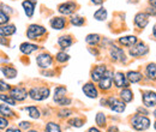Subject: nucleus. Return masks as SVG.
<instances>
[{
  "label": "nucleus",
  "mask_w": 156,
  "mask_h": 132,
  "mask_svg": "<svg viewBox=\"0 0 156 132\" xmlns=\"http://www.w3.org/2000/svg\"><path fill=\"white\" fill-rule=\"evenodd\" d=\"M150 119L147 115H140V114H135L131 118V126L136 131H145L150 127Z\"/></svg>",
  "instance_id": "nucleus-1"
},
{
  "label": "nucleus",
  "mask_w": 156,
  "mask_h": 132,
  "mask_svg": "<svg viewBox=\"0 0 156 132\" xmlns=\"http://www.w3.org/2000/svg\"><path fill=\"white\" fill-rule=\"evenodd\" d=\"M28 95L30 96V98H33L35 101H43L49 97L51 90L48 87H34L29 90Z\"/></svg>",
  "instance_id": "nucleus-2"
},
{
  "label": "nucleus",
  "mask_w": 156,
  "mask_h": 132,
  "mask_svg": "<svg viewBox=\"0 0 156 132\" xmlns=\"http://www.w3.org/2000/svg\"><path fill=\"white\" fill-rule=\"evenodd\" d=\"M149 53V47L144 42H137L135 46H132L129 51V54L133 58L144 57Z\"/></svg>",
  "instance_id": "nucleus-3"
},
{
  "label": "nucleus",
  "mask_w": 156,
  "mask_h": 132,
  "mask_svg": "<svg viewBox=\"0 0 156 132\" xmlns=\"http://www.w3.org/2000/svg\"><path fill=\"white\" fill-rule=\"evenodd\" d=\"M107 106L111 108V111L117 112V113H122L126 108V103L114 96H111L107 98Z\"/></svg>",
  "instance_id": "nucleus-4"
},
{
  "label": "nucleus",
  "mask_w": 156,
  "mask_h": 132,
  "mask_svg": "<svg viewBox=\"0 0 156 132\" xmlns=\"http://www.w3.org/2000/svg\"><path fill=\"white\" fill-rule=\"evenodd\" d=\"M47 33V30L42 27V25H39V24H31L28 27L27 29V37L30 38V40H36L39 38L40 36L44 35Z\"/></svg>",
  "instance_id": "nucleus-5"
},
{
  "label": "nucleus",
  "mask_w": 156,
  "mask_h": 132,
  "mask_svg": "<svg viewBox=\"0 0 156 132\" xmlns=\"http://www.w3.org/2000/svg\"><path fill=\"white\" fill-rule=\"evenodd\" d=\"M77 4L75 1H66L58 6V11L64 16H70L77 11Z\"/></svg>",
  "instance_id": "nucleus-6"
},
{
  "label": "nucleus",
  "mask_w": 156,
  "mask_h": 132,
  "mask_svg": "<svg viewBox=\"0 0 156 132\" xmlns=\"http://www.w3.org/2000/svg\"><path fill=\"white\" fill-rule=\"evenodd\" d=\"M109 55L112 58V60H114V61H119V62L126 61V55H125L124 49L115 46V45H112V47L109 49Z\"/></svg>",
  "instance_id": "nucleus-7"
},
{
  "label": "nucleus",
  "mask_w": 156,
  "mask_h": 132,
  "mask_svg": "<svg viewBox=\"0 0 156 132\" xmlns=\"http://www.w3.org/2000/svg\"><path fill=\"white\" fill-rule=\"evenodd\" d=\"M142 101H143L144 107H147V108L155 107L156 106V93L155 91H151V90L143 91V94H142Z\"/></svg>",
  "instance_id": "nucleus-8"
},
{
  "label": "nucleus",
  "mask_w": 156,
  "mask_h": 132,
  "mask_svg": "<svg viewBox=\"0 0 156 132\" xmlns=\"http://www.w3.org/2000/svg\"><path fill=\"white\" fill-rule=\"evenodd\" d=\"M98 88L103 91H108L112 88V83H113V73L111 71H107L105 76L98 82Z\"/></svg>",
  "instance_id": "nucleus-9"
},
{
  "label": "nucleus",
  "mask_w": 156,
  "mask_h": 132,
  "mask_svg": "<svg viewBox=\"0 0 156 132\" xmlns=\"http://www.w3.org/2000/svg\"><path fill=\"white\" fill-rule=\"evenodd\" d=\"M36 62L41 69H49L53 64V58L49 53H41L36 57Z\"/></svg>",
  "instance_id": "nucleus-10"
},
{
  "label": "nucleus",
  "mask_w": 156,
  "mask_h": 132,
  "mask_svg": "<svg viewBox=\"0 0 156 132\" xmlns=\"http://www.w3.org/2000/svg\"><path fill=\"white\" fill-rule=\"evenodd\" d=\"M113 82H114V85L119 88V89H124V88H129L130 85V82L127 80L126 75L122 73V72H117L113 76Z\"/></svg>",
  "instance_id": "nucleus-11"
},
{
  "label": "nucleus",
  "mask_w": 156,
  "mask_h": 132,
  "mask_svg": "<svg viewBox=\"0 0 156 132\" xmlns=\"http://www.w3.org/2000/svg\"><path fill=\"white\" fill-rule=\"evenodd\" d=\"M149 15L147 12H138L136 16H135V19H133V23L138 29H144L148 23H149Z\"/></svg>",
  "instance_id": "nucleus-12"
},
{
  "label": "nucleus",
  "mask_w": 156,
  "mask_h": 132,
  "mask_svg": "<svg viewBox=\"0 0 156 132\" xmlns=\"http://www.w3.org/2000/svg\"><path fill=\"white\" fill-rule=\"evenodd\" d=\"M82 90H83L84 95H85L87 97H89V98H98V88L95 87V84H94L93 82H88V83H85V84L83 85Z\"/></svg>",
  "instance_id": "nucleus-13"
},
{
  "label": "nucleus",
  "mask_w": 156,
  "mask_h": 132,
  "mask_svg": "<svg viewBox=\"0 0 156 132\" xmlns=\"http://www.w3.org/2000/svg\"><path fill=\"white\" fill-rule=\"evenodd\" d=\"M10 95H11L12 98H15V101H24L28 97V93H27L25 88H23V87L11 88L10 89Z\"/></svg>",
  "instance_id": "nucleus-14"
},
{
  "label": "nucleus",
  "mask_w": 156,
  "mask_h": 132,
  "mask_svg": "<svg viewBox=\"0 0 156 132\" xmlns=\"http://www.w3.org/2000/svg\"><path fill=\"white\" fill-rule=\"evenodd\" d=\"M106 72H107L106 65H98V66H95L93 69V71H91V79H93V82H98L105 76Z\"/></svg>",
  "instance_id": "nucleus-15"
},
{
  "label": "nucleus",
  "mask_w": 156,
  "mask_h": 132,
  "mask_svg": "<svg viewBox=\"0 0 156 132\" xmlns=\"http://www.w3.org/2000/svg\"><path fill=\"white\" fill-rule=\"evenodd\" d=\"M35 2H36L35 0L34 1H31V0H24L22 2V6H23L24 12H25V15H27L28 18H31L34 16V12H35Z\"/></svg>",
  "instance_id": "nucleus-16"
},
{
  "label": "nucleus",
  "mask_w": 156,
  "mask_h": 132,
  "mask_svg": "<svg viewBox=\"0 0 156 132\" xmlns=\"http://www.w3.org/2000/svg\"><path fill=\"white\" fill-rule=\"evenodd\" d=\"M118 42H119L122 47H129V48H131L132 46H135L137 42H138V38H137L135 35H129V36L119 37Z\"/></svg>",
  "instance_id": "nucleus-17"
},
{
  "label": "nucleus",
  "mask_w": 156,
  "mask_h": 132,
  "mask_svg": "<svg viewBox=\"0 0 156 132\" xmlns=\"http://www.w3.org/2000/svg\"><path fill=\"white\" fill-rule=\"evenodd\" d=\"M49 24L54 30H62L66 27V19L64 17H53Z\"/></svg>",
  "instance_id": "nucleus-18"
},
{
  "label": "nucleus",
  "mask_w": 156,
  "mask_h": 132,
  "mask_svg": "<svg viewBox=\"0 0 156 132\" xmlns=\"http://www.w3.org/2000/svg\"><path fill=\"white\" fill-rule=\"evenodd\" d=\"M37 49H39V46L34 45V43H30V42H24V43H22L20 46V51L23 54H25V55L31 54L33 52H35Z\"/></svg>",
  "instance_id": "nucleus-19"
},
{
  "label": "nucleus",
  "mask_w": 156,
  "mask_h": 132,
  "mask_svg": "<svg viewBox=\"0 0 156 132\" xmlns=\"http://www.w3.org/2000/svg\"><path fill=\"white\" fill-rule=\"evenodd\" d=\"M1 72L4 73L5 78H7V79H13V78L17 77V70H16L13 66H11V65H9V66H2V67H1Z\"/></svg>",
  "instance_id": "nucleus-20"
},
{
  "label": "nucleus",
  "mask_w": 156,
  "mask_h": 132,
  "mask_svg": "<svg viewBox=\"0 0 156 132\" xmlns=\"http://www.w3.org/2000/svg\"><path fill=\"white\" fill-rule=\"evenodd\" d=\"M16 33V27L10 24V25H0V36L1 37H6V36H11Z\"/></svg>",
  "instance_id": "nucleus-21"
},
{
  "label": "nucleus",
  "mask_w": 156,
  "mask_h": 132,
  "mask_svg": "<svg viewBox=\"0 0 156 132\" xmlns=\"http://www.w3.org/2000/svg\"><path fill=\"white\" fill-rule=\"evenodd\" d=\"M145 76L148 79L150 80H156V64L155 62H150L145 67Z\"/></svg>",
  "instance_id": "nucleus-22"
},
{
  "label": "nucleus",
  "mask_w": 156,
  "mask_h": 132,
  "mask_svg": "<svg viewBox=\"0 0 156 132\" xmlns=\"http://www.w3.org/2000/svg\"><path fill=\"white\" fill-rule=\"evenodd\" d=\"M119 95H120V100L124 101L125 103L131 102V101L133 100V93H132V90L129 89V88H124V89H121V91H120V94Z\"/></svg>",
  "instance_id": "nucleus-23"
},
{
  "label": "nucleus",
  "mask_w": 156,
  "mask_h": 132,
  "mask_svg": "<svg viewBox=\"0 0 156 132\" xmlns=\"http://www.w3.org/2000/svg\"><path fill=\"white\" fill-rule=\"evenodd\" d=\"M72 43H73V40L70 35H64V36H60L58 38V45L62 49H66V48L71 47Z\"/></svg>",
  "instance_id": "nucleus-24"
},
{
  "label": "nucleus",
  "mask_w": 156,
  "mask_h": 132,
  "mask_svg": "<svg viewBox=\"0 0 156 132\" xmlns=\"http://www.w3.org/2000/svg\"><path fill=\"white\" fill-rule=\"evenodd\" d=\"M126 78L130 83H138L143 79V75L139 71H129L126 73Z\"/></svg>",
  "instance_id": "nucleus-25"
},
{
  "label": "nucleus",
  "mask_w": 156,
  "mask_h": 132,
  "mask_svg": "<svg viewBox=\"0 0 156 132\" xmlns=\"http://www.w3.org/2000/svg\"><path fill=\"white\" fill-rule=\"evenodd\" d=\"M66 93H67V89L65 88V87H57L55 89H54V96H53V100H54V102L57 103L59 100H61L62 97H65L66 96Z\"/></svg>",
  "instance_id": "nucleus-26"
},
{
  "label": "nucleus",
  "mask_w": 156,
  "mask_h": 132,
  "mask_svg": "<svg viewBox=\"0 0 156 132\" xmlns=\"http://www.w3.org/2000/svg\"><path fill=\"white\" fill-rule=\"evenodd\" d=\"M101 41V36L98 34H89L85 37V42L90 46H98Z\"/></svg>",
  "instance_id": "nucleus-27"
},
{
  "label": "nucleus",
  "mask_w": 156,
  "mask_h": 132,
  "mask_svg": "<svg viewBox=\"0 0 156 132\" xmlns=\"http://www.w3.org/2000/svg\"><path fill=\"white\" fill-rule=\"evenodd\" d=\"M0 114L2 115V116H5V118H11V116H15V113H13V111L7 106V105H5V103H2V105H0Z\"/></svg>",
  "instance_id": "nucleus-28"
},
{
  "label": "nucleus",
  "mask_w": 156,
  "mask_h": 132,
  "mask_svg": "<svg viewBox=\"0 0 156 132\" xmlns=\"http://www.w3.org/2000/svg\"><path fill=\"white\" fill-rule=\"evenodd\" d=\"M94 18L96 19V20H98V22L106 20V19H107V10H106L105 7L98 9V11L94 13Z\"/></svg>",
  "instance_id": "nucleus-29"
},
{
  "label": "nucleus",
  "mask_w": 156,
  "mask_h": 132,
  "mask_svg": "<svg viewBox=\"0 0 156 132\" xmlns=\"http://www.w3.org/2000/svg\"><path fill=\"white\" fill-rule=\"evenodd\" d=\"M25 111H28V113H29V115H30V118H33V119H39L40 116H41V112L39 111V108L35 107V106L27 107Z\"/></svg>",
  "instance_id": "nucleus-30"
},
{
  "label": "nucleus",
  "mask_w": 156,
  "mask_h": 132,
  "mask_svg": "<svg viewBox=\"0 0 156 132\" xmlns=\"http://www.w3.org/2000/svg\"><path fill=\"white\" fill-rule=\"evenodd\" d=\"M95 120H96V124H98V127H105V126H106V124H107L106 115H105V113H102V112H98V113L96 114Z\"/></svg>",
  "instance_id": "nucleus-31"
},
{
  "label": "nucleus",
  "mask_w": 156,
  "mask_h": 132,
  "mask_svg": "<svg viewBox=\"0 0 156 132\" xmlns=\"http://www.w3.org/2000/svg\"><path fill=\"white\" fill-rule=\"evenodd\" d=\"M44 132H61V129H60V126H59L57 123L51 121V123H48L46 125Z\"/></svg>",
  "instance_id": "nucleus-32"
},
{
  "label": "nucleus",
  "mask_w": 156,
  "mask_h": 132,
  "mask_svg": "<svg viewBox=\"0 0 156 132\" xmlns=\"http://www.w3.org/2000/svg\"><path fill=\"white\" fill-rule=\"evenodd\" d=\"M70 23L72 25H75V27H82V25L85 24V19L83 17H80V16H72L71 19H70Z\"/></svg>",
  "instance_id": "nucleus-33"
},
{
  "label": "nucleus",
  "mask_w": 156,
  "mask_h": 132,
  "mask_svg": "<svg viewBox=\"0 0 156 132\" xmlns=\"http://www.w3.org/2000/svg\"><path fill=\"white\" fill-rule=\"evenodd\" d=\"M0 100L4 101L6 105H10V106H15L16 105V101L15 98L11 97V95H5V94H0Z\"/></svg>",
  "instance_id": "nucleus-34"
},
{
  "label": "nucleus",
  "mask_w": 156,
  "mask_h": 132,
  "mask_svg": "<svg viewBox=\"0 0 156 132\" xmlns=\"http://www.w3.org/2000/svg\"><path fill=\"white\" fill-rule=\"evenodd\" d=\"M55 59H57V61L58 62H66V61H69V59H70V55L67 54V53H65V52H59L57 53V55H55Z\"/></svg>",
  "instance_id": "nucleus-35"
},
{
  "label": "nucleus",
  "mask_w": 156,
  "mask_h": 132,
  "mask_svg": "<svg viewBox=\"0 0 156 132\" xmlns=\"http://www.w3.org/2000/svg\"><path fill=\"white\" fill-rule=\"evenodd\" d=\"M69 124L73 127H82L84 125V120L80 119V118H72L69 120Z\"/></svg>",
  "instance_id": "nucleus-36"
},
{
  "label": "nucleus",
  "mask_w": 156,
  "mask_h": 132,
  "mask_svg": "<svg viewBox=\"0 0 156 132\" xmlns=\"http://www.w3.org/2000/svg\"><path fill=\"white\" fill-rule=\"evenodd\" d=\"M9 20H10L9 15H7L5 11L0 10V25H5V24H7Z\"/></svg>",
  "instance_id": "nucleus-37"
},
{
  "label": "nucleus",
  "mask_w": 156,
  "mask_h": 132,
  "mask_svg": "<svg viewBox=\"0 0 156 132\" xmlns=\"http://www.w3.org/2000/svg\"><path fill=\"white\" fill-rule=\"evenodd\" d=\"M57 105H59V106H69V105H71V98L65 96L61 100H59L58 102H57Z\"/></svg>",
  "instance_id": "nucleus-38"
},
{
  "label": "nucleus",
  "mask_w": 156,
  "mask_h": 132,
  "mask_svg": "<svg viewBox=\"0 0 156 132\" xmlns=\"http://www.w3.org/2000/svg\"><path fill=\"white\" fill-rule=\"evenodd\" d=\"M10 89H11L10 84H7V83H5L4 80L0 79V91H1V93H4V91H10Z\"/></svg>",
  "instance_id": "nucleus-39"
},
{
  "label": "nucleus",
  "mask_w": 156,
  "mask_h": 132,
  "mask_svg": "<svg viewBox=\"0 0 156 132\" xmlns=\"http://www.w3.org/2000/svg\"><path fill=\"white\" fill-rule=\"evenodd\" d=\"M9 126V120L5 116H0V129H5Z\"/></svg>",
  "instance_id": "nucleus-40"
},
{
  "label": "nucleus",
  "mask_w": 156,
  "mask_h": 132,
  "mask_svg": "<svg viewBox=\"0 0 156 132\" xmlns=\"http://www.w3.org/2000/svg\"><path fill=\"white\" fill-rule=\"evenodd\" d=\"M71 114H72V111H70V109H62V111L59 112V116L60 118H67Z\"/></svg>",
  "instance_id": "nucleus-41"
},
{
  "label": "nucleus",
  "mask_w": 156,
  "mask_h": 132,
  "mask_svg": "<svg viewBox=\"0 0 156 132\" xmlns=\"http://www.w3.org/2000/svg\"><path fill=\"white\" fill-rule=\"evenodd\" d=\"M31 126V124L30 123H28V121H22L20 124V129H24V130H27V129H29Z\"/></svg>",
  "instance_id": "nucleus-42"
},
{
  "label": "nucleus",
  "mask_w": 156,
  "mask_h": 132,
  "mask_svg": "<svg viewBox=\"0 0 156 132\" xmlns=\"http://www.w3.org/2000/svg\"><path fill=\"white\" fill-rule=\"evenodd\" d=\"M137 112L140 114V115H148V114H149L148 113V111H147L145 108H143V107H139V108L137 109Z\"/></svg>",
  "instance_id": "nucleus-43"
},
{
  "label": "nucleus",
  "mask_w": 156,
  "mask_h": 132,
  "mask_svg": "<svg viewBox=\"0 0 156 132\" xmlns=\"http://www.w3.org/2000/svg\"><path fill=\"white\" fill-rule=\"evenodd\" d=\"M147 13H148L149 16H156V10L153 9V7H149V9L147 10Z\"/></svg>",
  "instance_id": "nucleus-44"
},
{
  "label": "nucleus",
  "mask_w": 156,
  "mask_h": 132,
  "mask_svg": "<svg viewBox=\"0 0 156 132\" xmlns=\"http://www.w3.org/2000/svg\"><path fill=\"white\" fill-rule=\"evenodd\" d=\"M107 132H119V129H118V126H111V127H108V130Z\"/></svg>",
  "instance_id": "nucleus-45"
},
{
  "label": "nucleus",
  "mask_w": 156,
  "mask_h": 132,
  "mask_svg": "<svg viewBox=\"0 0 156 132\" xmlns=\"http://www.w3.org/2000/svg\"><path fill=\"white\" fill-rule=\"evenodd\" d=\"M6 132H22V131H20L18 127H10V129L6 130Z\"/></svg>",
  "instance_id": "nucleus-46"
},
{
  "label": "nucleus",
  "mask_w": 156,
  "mask_h": 132,
  "mask_svg": "<svg viewBox=\"0 0 156 132\" xmlns=\"http://www.w3.org/2000/svg\"><path fill=\"white\" fill-rule=\"evenodd\" d=\"M90 1H91L94 5H102L105 0H90Z\"/></svg>",
  "instance_id": "nucleus-47"
},
{
  "label": "nucleus",
  "mask_w": 156,
  "mask_h": 132,
  "mask_svg": "<svg viewBox=\"0 0 156 132\" xmlns=\"http://www.w3.org/2000/svg\"><path fill=\"white\" fill-rule=\"evenodd\" d=\"M149 4H150V7L156 10V0H149Z\"/></svg>",
  "instance_id": "nucleus-48"
},
{
  "label": "nucleus",
  "mask_w": 156,
  "mask_h": 132,
  "mask_svg": "<svg viewBox=\"0 0 156 132\" xmlns=\"http://www.w3.org/2000/svg\"><path fill=\"white\" fill-rule=\"evenodd\" d=\"M88 132H101L98 129H96V127H90L89 130H88Z\"/></svg>",
  "instance_id": "nucleus-49"
},
{
  "label": "nucleus",
  "mask_w": 156,
  "mask_h": 132,
  "mask_svg": "<svg viewBox=\"0 0 156 132\" xmlns=\"http://www.w3.org/2000/svg\"><path fill=\"white\" fill-rule=\"evenodd\" d=\"M153 35H154V37L156 38V24L154 25V29H153Z\"/></svg>",
  "instance_id": "nucleus-50"
},
{
  "label": "nucleus",
  "mask_w": 156,
  "mask_h": 132,
  "mask_svg": "<svg viewBox=\"0 0 156 132\" xmlns=\"http://www.w3.org/2000/svg\"><path fill=\"white\" fill-rule=\"evenodd\" d=\"M154 116H155V118H156V109H155V111H154Z\"/></svg>",
  "instance_id": "nucleus-51"
},
{
  "label": "nucleus",
  "mask_w": 156,
  "mask_h": 132,
  "mask_svg": "<svg viewBox=\"0 0 156 132\" xmlns=\"http://www.w3.org/2000/svg\"><path fill=\"white\" fill-rule=\"evenodd\" d=\"M154 127H155V130H156V121L154 123Z\"/></svg>",
  "instance_id": "nucleus-52"
},
{
  "label": "nucleus",
  "mask_w": 156,
  "mask_h": 132,
  "mask_svg": "<svg viewBox=\"0 0 156 132\" xmlns=\"http://www.w3.org/2000/svg\"><path fill=\"white\" fill-rule=\"evenodd\" d=\"M28 132H37V131H35V130H34V131H28Z\"/></svg>",
  "instance_id": "nucleus-53"
}]
</instances>
